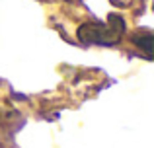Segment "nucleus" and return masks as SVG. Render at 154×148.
Wrapping results in <instances>:
<instances>
[{"label": "nucleus", "instance_id": "f257e3e1", "mask_svg": "<svg viewBox=\"0 0 154 148\" xmlns=\"http://www.w3.org/2000/svg\"><path fill=\"white\" fill-rule=\"evenodd\" d=\"M125 31V22L121 16H109L107 23H86L78 29V39L88 45H111L121 39Z\"/></svg>", "mask_w": 154, "mask_h": 148}, {"label": "nucleus", "instance_id": "f03ea898", "mask_svg": "<svg viewBox=\"0 0 154 148\" xmlns=\"http://www.w3.org/2000/svg\"><path fill=\"white\" fill-rule=\"evenodd\" d=\"M135 41L139 43V47H140V49H144V51H146V55H150V49H152V35L148 33V31L143 35V37H139V35H137V37H135Z\"/></svg>", "mask_w": 154, "mask_h": 148}]
</instances>
